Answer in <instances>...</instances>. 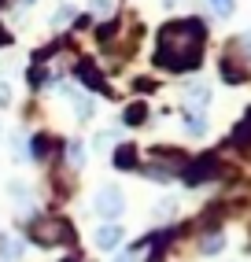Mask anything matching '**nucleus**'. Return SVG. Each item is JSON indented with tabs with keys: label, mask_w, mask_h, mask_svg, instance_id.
<instances>
[{
	"label": "nucleus",
	"mask_w": 251,
	"mask_h": 262,
	"mask_svg": "<svg viewBox=\"0 0 251 262\" xmlns=\"http://www.w3.org/2000/svg\"><path fill=\"white\" fill-rule=\"evenodd\" d=\"M203 41H207V26L200 19H177L159 30V56L155 63L166 67L174 74H185L192 67H200L203 59Z\"/></svg>",
	"instance_id": "f257e3e1"
},
{
	"label": "nucleus",
	"mask_w": 251,
	"mask_h": 262,
	"mask_svg": "<svg viewBox=\"0 0 251 262\" xmlns=\"http://www.w3.org/2000/svg\"><path fill=\"white\" fill-rule=\"evenodd\" d=\"M30 236H33V244H41V248L74 244V229H70V222H67V218H56V214L33 218V222H30Z\"/></svg>",
	"instance_id": "f03ea898"
},
{
	"label": "nucleus",
	"mask_w": 251,
	"mask_h": 262,
	"mask_svg": "<svg viewBox=\"0 0 251 262\" xmlns=\"http://www.w3.org/2000/svg\"><path fill=\"white\" fill-rule=\"evenodd\" d=\"M93 207H96V214H100V218H118V214H122V207H126L122 188H118V185H103V188L96 192Z\"/></svg>",
	"instance_id": "7ed1b4c3"
},
{
	"label": "nucleus",
	"mask_w": 251,
	"mask_h": 262,
	"mask_svg": "<svg viewBox=\"0 0 251 262\" xmlns=\"http://www.w3.org/2000/svg\"><path fill=\"white\" fill-rule=\"evenodd\" d=\"M155 163L163 166L166 173H185V170H189V159H185L181 151H174V148H170V151L159 148V151H155Z\"/></svg>",
	"instance_id": "20e7f679"
},
{
	"label": "nucleus",
	"mask_w": 251,
	"mask_h": 262,
	"mask_svg": "<svg viewBox=\"0 0 251 262\" xmlns=\"http://www.w3.org/2000/svg\"><path fill=\"white\" fill-rule=\"evenodd\" d=\"M118 240H122V229H118V225H103V229L96 233V248H100V251H115Z\"/></svg>",
	"instance_id": "39448f33"
},
{
	"label": "nucleus",
	"mask_w": 251,
	"mask_h": 262,
	"mask_svg": "<svg viewBox=\"0 0 251 262\" xmlns=\"http://www.w3.org/2000/svg\"><path fill=\"white\" fill-rule=\"evenodd\" d=\"M74 74L89 85V89H100V85H103V78H100V71H96V67L93 63H89V59H81L78 67H74Z\"/></svg>",
	"instance_id": "423d86ee"
},
{
	"label": "nucleus",
	"mask_w": 251,
	"mask_h": 262,
	"mask_svg": "<svg viewBox=\"0 0 251 262\" xmlns=\"http://www.w3.org/2000/svg\"><path fill=\"white\" fill-rule=\"evenodd\" d=\"M67 163H70V166H85V148H81V141H70V144H67Z\"/></svg>",
	"instance_id": "0eeeda50"
},
{
	"label": "nucleus",
	"mask_w": 251,
	"mask_h": 262,
	"mask_svg": "<svg viewBox=\"0 0 251 262\" xmlns=\"http://www.w3.org/2000/svg\"><path fill=\"white\" fill-rule=\"evenodd\" d=\"M207 100H211L207 85H200V89H189V107H207Z\"/></svg>",
	"instance_id": "6e6552de"
},
{
	"label": "nucleus",
	"mask_w": 251,
	"mask_h": 262,
	"mask_svg": "<svg viewBox=\"0 0 251 262\" xmlns=\"http://www.w3.org/2000/svg\"><path fill=\"white\" fill-rule=\"evenodd\" d=\"M185 122H189L185 129H189L192 137H203V133H207V118H203V115H189Z\"/></svg>",
	"instance_id": "1a4fd4ad"
},
{
	"label": "nucleus",
	"mask_w": 251,
	"mask_h": 262,
	"mask_svg": "<svg viewBox=\"0 0 251 262\" xmlns=\"http://www.w3.org/2000/svg\"><path fill=\"white\" fill-rule=\"evenodd\" d=\"M251 141V111H247V118L240 122V129L233 133V144H247Z\"/></svg>",
	"instance_id": "9d476101"
},
{
	"label": "nucleus",
	"mask_w": 251,
	"mask_h": 262,
	"mask_svg": "<svg viewBox=\"0 0 251 262\" xmlns=\"http://www.w3.org/2000/svg\"><path fill=\"white\" fill-rule=\"evenodd\" d=\"M0 255H4L8 262H11V258H19V255H23V240H4V248H0Z\"/></svg>",
	"instance_id": "9b49d317"
},
{
	"label": "nucleus",
	"mask_w": 251,
	"mask_h": 262,
	"mask_svg": "<svg viewBox=\"0 0 251 262\" xmlns=\"http://www.w3.org/2000/svg\"><path fill=\"white\" fill-rule=\"evenodd\" d=\"M222 244H225V236H222V233L207 236V240H203V255H218V251H222Z\"/></svg>",
	"instance_id": "f8f14e48"
},
{
	"label": "nucleus",
	"mask_w": 251,
	"mask_h": 262,
	"mask_svg": "<svg viewBox=\"0 0 251 262\" xmlns=\"http://www.w3.org/2000/svg\"><path fill=\"white\" fill-rule=\"evenodd\" d=\"M144 115H148V111H144V103H133V107H126V122H130V126H133V122H140Z\"/></svg>",
	"instance_id": "ddd939ff"
},
{
	"label": "nucleus",
	"mask_w": 251,
	"mask_h": 262,
	"mask_svg": "<svg viewBox=\"0 0 251 262\" xmlns=\"http://www.w3.org/2000/svg\"><path fill=\"white\" fill-rule=\"evenodd\" d=\"M115 163H118V166H133V163H137V151H133V148H118V159H115Z\"/></svg>",
	"instance_id": "4468645a"
},
{
	"label": "nucleus",
	"mask_w": 251,
	"mask_h": 262,
	"mask_svg": "<svg viewBox=\"0 0 251 262\" xmlns=\"http://www.w3.org/2000/svg\"><path fill=\"white\" fill-rule=\"evenodd\" d=\"M211 4H214L218 15H233V0H211Z\"/></svg>",
	"instance_id": "2eb2a0df"
},
{
	"label": "nucleus",
	"mask_w": 251,
	"mask_h": 262,
	"mask_svg": "<svg viewBox=\"0 0 251 262\" xmlns=\"http://www.w3.org/2000/svg\"><path fill=\"white\" fill-rule=\"evenodd\" d=\"M4 103H11V89H8V81H0V107Z\"/></svg>",
	"instance_id": "dca6fc26"
},
{
	"label": "nucleus",
	"mask_w": 251,
	"mask_h": 262,
	"mask_svg": "<svg viewBox=\"0 0 251 262\" xmlns=\"http://www.w3.org/2000/svg\"><path fill=\"white\" fill-rule=\"evenodd\" d=\"M107 8H111V0H93V11H96V15H103Z\"/></svg>",
	"instance_id": "f3484780"
},
{
	"label": "nucleus",
	"mask_w": 251,
	"mask_h": 262,
	"mask_svg": "<svg viewBox=\"0 0 251 262\" xmlns=\"http://www.w3.org/2000/svg\"><path fill=\"white\" fill-rule=\"evenodd\" d=\"M89 111H93V103H89V100H78V115L89 118Z\"/></svg>",
	"instance_id": "a211bd4d"
},
{
	"label": "nucleus",
	"mask_w": 251,
	"mask_h": 262,
	"mask_svg": "<svg viewBox=\"0 0 251 262\" xmlns=\"http://www.w3.org/2000/svg\"><path fill=\"white\" fill-rule=\"evenodd\" d=\"M23 4H33V0H23Z\"/></svg>",
	"instance_id": "6ab92c4d"
},
{
	"label": "nucleus",
	"mask_w": 251,
	"mask_h": 262,
	"mask_svg": "<svg viewBox=\"0 0 251 262\" xmlns=\"http://www.w3.org/2000/svg\"><path fill=\"white\" fill-rule=\"evenodd\" d=\"M0 41H4V33H0Z\"/></svg>",
	"instance_id": "aec40b11"
}]
</instances>
